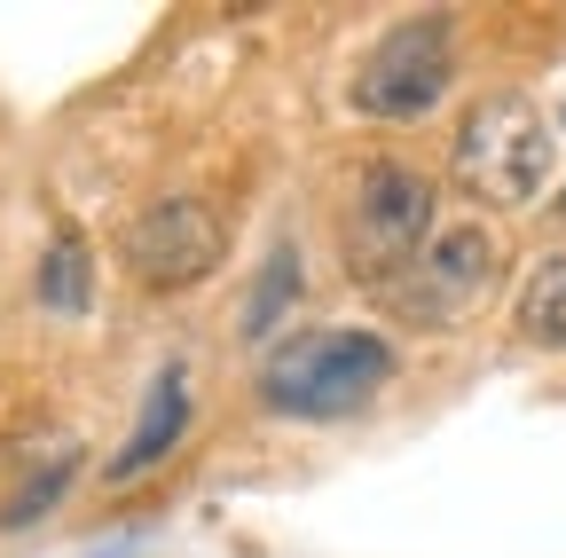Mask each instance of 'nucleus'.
I'll return each instance as SVG.
<instances>
[{"mask_svg":"<svg viewBox=\"0 0 566 558\" xmlns=\"http://www.w3.org/2000/svg\"><path fill=\"white\" fill-rule=\"evenodd\" d=\"M394 378V346L378 330H292L268 346L260 362V401L300 425H331V417L370 409Z\"/></svg>","mask_w":566,"mask_h":558,"instance_id":"nucleus-1","label":"nucleus"},{"mask_svg":"<svg viewBox=\"0 0 566 558\" xmlns=\"http://www.w3.org/2000/svg\"><path fill=\"white\" fill-rule=\"evenodd\" d=\"M457 181L488 204H527L551 181V126L527 95H480L457 126Z\"/></svg>","mask_w":566,"mask_h":558,"instance_id":"nucleus-2","label":"nucleus"},{"mask_svg":"<svg viewBox=\"0 0 566 558\" xmlns=\"http://www.w3.org/2000/svg\"><path fill=\"white\" fill-rule=\"evenodd\" d=\"M457 80L449 17H401L363 63H354V110L363 118H424Z\"/></svg>","mask_w":566,"mask_h":558,"instance_id":"nucleus-3","label":"nucleus"},{"mask_svg":"<svg viewBox=\"0 0 566 558\" xmlns=\"http://www.w3.org/2000/svg\"><path fill=\"white\" fill-rule=\"evenodd\" d=\"M424 236H433V181L394 158L363 166L354 204H346V260L386 275L401 260H424Z\"/></svg>","mask_w":566,"mask_h":558,"instance_id":"nucleus-4","label":"nucleus"},{"mask_svg":"<svg viewBox=\"0 0 566 558\" xmlns=\"http://www.w3.org/2000/svg\"><path fill=\"white\" fill-rule=\"evenodd\" d=\"M221 252H229V229L205 197H158V204H142L126 221V236H118V260L134 267V284H150V292L197 284V275L221 267Z\"/></svg>","mask_w":566,"mask_h":558,"instance_id":"nucleus-5","label":"nucleus"},{"mask_svg":"<svg viewBox=\"0 0 566 558\" xmlns=\"http://www.w3.org/2000/svg\"><path fill=\"white\" fill-rule=\"evenodd\" d=\"M495 236L488 229H449L441 244H424V260L409 267V284H401V307L424 315V323H464L488 284H495Z\"/></svg>","mask_w":566,"mask_h":558,"instance_id":"nucleus-6","label":"nucleus"},{"mask_svg":"<svg viewBox=\"0 0 566 558\" xmlns=\"http://www.w3.org/2000/svg\"><path fill=\"white\" fill-rule=\"evenodd\" d=\"M181 425H189V386H181V370L166 362L158 378H150V393H142V417H134V433H126V449L103 464L118 487L126 480H142L150 464H166L174 449H181Z\"/></svg>","mask_w":566,"mask_h":558,"instance_id":"nucleus-7","label":"nucleus"},{"mask_svg":"<svg viewBox=\"0 0 566 558\" xmlns=\"http://www.w3.org/2000/svg\"><path fill=\"white\" fill-rule=\"evenodd\" d=\"M292 299H300V244H275L252 275V292H244V338H275Z\"/></svg>","mask_w":566,"mask_h":558,"instance_id":"nucleus-8","label":"nucleus"},{"mask_svg":"<svg viewBox=\"0 0 566 558\" xmlns=\"http://www.w3.org/2000/svg\"><path fill=\"white\" fill-rule=\"evenodd\" d=\"M87 244L80 236H55L48 252H40V307L48 315H87Z\"/></svg>","mask_w":566,"mask_h":558,"instance_id":"nucleus-9","label":"nucleus"},{"mask_svg":"<svg viewBox=\"0 0 566 558\" xmlns=\"http://www.w3.org/2000/svg\"><path fill=\"white\" fill-rule=\"evenodd\" d=\"M520 330L543 338V346H566V252L543 260L527 275V292H520Z\"/></svg>","mask_w":566,"mask_h":558,"instance_id":"nucleus-10","label":"nucleus"},{"mask_svg":"<svg viewBox=\"0 0 566 558\" xmlns=\"http://www.w3.org/2000/svg\"><path fill=\"white\" fill-rule=\"evenodd\" d=\"M71 472H80V456H71V449H63V456H55V464H48L40 480H24V487H17V504H9V512H0V527H32L40 512H55V496H63V487H71Z\"/></svg>","mask_w":566,"mask_h":558,"instance_id":"nucleus-11","label":"nucleus"},{"mask_svg":"<svg viewBox=\"0 0 566 558\" xmlns=\"http://www.w3.org/2000/svg\"><path fill=\"white\" fill-rule=\"evenodd\" d=\"M126 550H134V543H111V550H95V558H126Z\"/></svg>","mask_w":566,"mask_h":558,"instance_id":"nucleus-12","label":"nucleus"}]
</instances>
